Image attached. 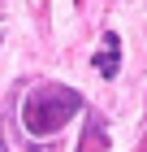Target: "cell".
<instances>
[{
	"mask_svg": "<svg viewBox=\"0 0 147 152\" xmlns=\"http://www.w3.org/2000/svg\"><path fill=\"white\" fill-rule=\"evenodd\" d=\"M78 109H82V96L74 91V87H65V83H43V87H35L22 100V126L43 139V135H56Z\"/></svg>",
	"mask_w": 147,
	"mask_h": 152,
	"instance_id": "obj_1",
	"label": "cell"
},
{
	"mask_svg": "<svg viewBox=\"0 0 147 152\" xmlns=\"http://www.w3.org/2000/svg\"><path fill=\"white\" fill-rule=\"evenodd\" d=\"M117 52H121V39H117V31H104V48L95 52V70H100L104 78H113V74H117Z\"/></svg>",
	"mask_w": 147,
	"mask_h": 152,
	"instance_id": "obj_2",
	"label": "cell"
},
{
	"mask_svg": "<svg viewBox=\"0 0 147 152\" xmlns=\"http://www.w3.org/2000/svg\"><path fill=\"white\" fill-rule=\"evenodd\" d=\"M108 148V135H104V122L95 113H91V126H87V135H82V143H78V152H104Z\"/></svg>",
	"mask_w": 147,
	"mask_h": 152,
	"instance_id": "obj_3",
	"label": "cell"
}]
</instances>
